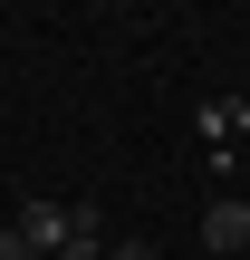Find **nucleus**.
Segmentation results:
<instances>
[{
  "instance_id": "nucleus-1",
  "label": "nucleus",
  "mask_w": 250,
  "mask_h": 260,
  "mask_svg": "<svg viewBox=\"0 0 250 260\" xmlns=\"http://www.w3.org/2000/svg\"><path fill=\"white\" fill-rule=\"evenodd\" d=\"M67 222H77V203H67V212H58V203H19V241H29L39 260L67 251Z\"/></svg>"
},
{
  "instance_id": "nucleus-2",
  "label": "nucleus",
  "mask_w": 250,
  "mask_h": 260,
  "mask_svg": "<svg viewBox=\"0 0 250 260\" xmlns=\"http://www.w3.org/2000/svg\"><path fill=\"white\" fill-rule=\"evenodd\" d=\"M202 241H212L222 260H231V251H250V203H231V193H222V203L202 212Z\"/></svg>"
},
{
  "instance_id": "nucleus-3",
  "label": "nucleus",
  "mask_w": 250,
  "mask_h": 260,
  "mask_svg": "<svg viewBox=\"0 0 250 260\" xmlns=\"http://www.w3.org/2000/svg\"><path fill=\"white\" fill-rule=\"evenodd\" d=\"M58 260H106V222H96L87 203H77V222H67V251H58Z\"/></svg>"
},
{
  "instance_id": "nucleus-4",
  "label": "nucleus",
  "mask_w": 250,
  "mask_h": 260,
  "mask_svg": "<svg viewBox=\"0 0 250 260\" xmlns=\"http://www.w3.org/2000/svg\"><path fill=\"white\" fill-rule=\"evenodd\" d=\"M0 260H39V251H29V241H19V222L0 232Z\"/></svg>"
},
{
  "instance_id": "nucleus-5",
  "label": "nucleus",
  "mask_w": 250,
  "mask_h": 260,
  "mask_svg": "<svg viewBox=\"0 0 250 260\" xmlns=\"http://www.w3.org/2000/svg\"><path fill=\"white\" fill-rule=\"evenodd\" d=\"M106 260H154V251H145V241H106Z\"/></svg>"
}]
</instances>
